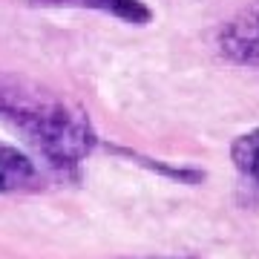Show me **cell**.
Instances as JSON below:
<instances>
[{
	"label": "cell",
	"instance_id": "obj_1",
	"mask_svg": "<svg viewBox=\"0 0 259 259\" xmlns=\"http://www.w3.org/2000/svg\"><path fill=\"white\" fill-rule=\"evenodd\" d=\"M0 121L64 173H75L98 147V130L81 104L20 72L0 69Z\"/></svg>",
	"mask_w": 259,
	"mask_h": 259
},
{
	"label": "cell",
	"instance_id": "obj_2",
	"mask_svg": "<svg viewBox=\"0 0 259 259\" xmlns=\"http://www.w3.org/2000/svg\"><path fill=\"white\" fill-rule=\"evenodd\" d=\"M213 47L225 64L259 69V0H250L216 29Z\"/></svg>",
	"mask_w": 259,
	"mask_h": 259
},
{
	"label": "cell",
	"instance_id": "obj_3",
	"mask_svg": "<svg viewBox=\"0 0 259 259\" xmlns=\"http://www.w3.org/2000/svg\"><path fill=\"white\" fill-rule=\"evenodd\" d=\"M32 6H44V9H90L101 12L110 18L127 23V26H147L153 23V9L147 0H29Z\"/></svg>",
	"mask_w": 259,
	"mask_h": 259
},
{
	"label": "cell",
	"instance_id": "obj_4",
	"mask_svg": "<svg viewBox=\"0 0 259 259\" xmlns=\"http://www.w3.org/2000/svg\"><path fill=\"white\" fill-rule=\"evenodd\" d=\"M35 182L37 164L32 161V156H26L15 144L0 141V196L29 190V187H35Z\"/></svg>",
	"mask_w": 259,
	"mask_h": 259
},
{
	"label": "cell",
	"instance_id": "obj_5",
	"mask_svg": "<svg viewBox=\"0 0 259 259\" xmlns=\"http://www.w3.org/2000/svg\"><path fill=\"white\" fill-rule=\"evenodd\" d=\"M231 161L250 187L259 190V127L242 133L231 141Z\"/></svg>",
	"mask_w": 259,
	"mask_h": 259
},
{
	"label": "cell",
	"instance_id": "obj_6",
	"mask_svg": "<svg viewBox=\"0 0 259 259\" xmlns=\"http://www.w3.org/2000/svg\"><path fill=\"white\" fill-rule=\"evenodd\" d=\"M112 153H118V156L130 158V161H136V164L147 167L153 173H161L167 179H176V182H185V185H202L204 182V173L202 170H196V167H170L164 164L161 158H150V156H141L139 150H127V147H110Z\"/></svg>",
	"mask_w": 259,
	"mask_h": 259
},
{
	"label": "cell",
	"instance_id": "obj_7",
	"mask_svg": "<svg viewBox=\"0 0 259 259\" xmlns=\"http://www.w3.org/2000/svg\"><path fill=\"white\" fill-rule=\"evenodd\" d=\"M133 259H199V256H133Z\"/></svg>",
	"mask_w": 259,
	"mask_h": 259
}]
</instances>
